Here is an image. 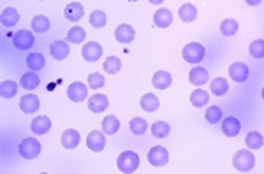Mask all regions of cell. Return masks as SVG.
Returning a JSON list of instances; mask_svg holds the SVG:
<instances>
[{
	"instance_id": "obj_6",
	"label": "cell",
	"mask_w": 264,
	"mask_h": 174,
	"mask_svg": "<svg viewBox=\"0 0 264 174\" xmlns=\"http://www.w3.org/2000/svg\"><path fill=\"white\" fill-rule=\"evenodd\" d=\"M34 34L30 30H18V32L13 35V44L18 50H30L34 46Z\"/></svg>"
},
{
	"instance_id": "obj_4",
	"label": "cell",
	"mask_w": 264,
	"mask_h": 174,
	"mask_svg": "<svg viewBox=\"0 0 264 174\" xmlns=\"http://www.w3.org/2000/svg\"><path fill=\"white\" fill-rule=\"evenodd\" d=\"M181 55H183V60L189 62V64H199L201 60L204 58V48L201 46L199 42H189L183 48Z\"/></svg>"
},
{
	"instance_id": "obj_26",
	"label": "cell",
	"mask_w": 264,
	"mask_h": 174,
	"mask_svg": "<svg viewBox=\"0 0 264 174\" xmlns=\"http://www.w3.org/2000/svg\"><path fill=\"white\" fill-rule=\"evenodd\" d=\"M46 65V58L41 53H32L27 56V67L30 70H41Z\"/></svg>"
},
{
	"instance_id": "obj_32",
	"label": "cell",
	"mask_w": 264,
	"mask_h": 174,
	"mask_svg": "<svg viewBox=\"0 0 264 174\" xmlns=\"http://www.w3.org/2000/svg\"><path fill=\"white\" fill-rule=\"evenodd\" d=\"M18 93V85L14 81H4L2 85H0V95L4 97V99H13L14 95Z\"/></svg>"
},
{
	"instance_id": "obj_5",
	"label": "cell",
	"mask_w": 264,
	"mask_h": 174,
	"mask_svg": "<svg viewBox=\"0 0 264 174\" xmlns=\"http://www.w3.org/2000/svg\"><path fill=\"white\" fill-rule=\"evenodd\" d=\"M148 162L153 167H164L169 162V151L164 146H153L148 151Z\"/></svg>"
},
{
	"instance_id": "obj_17",
	"label": "cell",
	"mask_w": 264,
	"mask_h": 174,
	"mask_svg": "<svg viewBox=\"0 0 264 174\" xmlns=\"http://www.w3.org/2000/svg\"><path fill=\"white\" fill-rule=\"evenodd\" d=\"M79 132L74 130V128H67L64 134H62V146L65 150H74L76 146L79 144Z\"/></svg>"
},
{
	"instance_id": "obj_35",
	"label": "cell",
	"mask_w": 264,
	"mask_h": 174,
	"mask_svg": "<svg viewBox=\"0 0 264 174\" xmlns=\"http://www.w3.org/2000/svg\"><path fill=\"white\" fill-rule=\"evenodd\" d=\"M238 28L240 27H238L236 19H224L222 23H220V32H222V35H227V37L236 35Z\"/></svg>"
},
{
	"instance_id": "obj_42",
	"label": "cell",
	"mask_w": 264,
	"mask_h": 174,
	"mask_svg": "<svg viewBox=\"0 0 264 174\" xmlns=\"http://www.w3.org/2000/svg\"><path fill=\"white\" fill-rule=\"evenodd\" d=\"M246 4L248 5H257V4H261V0H245Z\"/></svg>"
},
{
	"instance_id": "obj_18",
	"label": "cell",
	"mask_w": 264,
	"mask_h": 174,
	"mask_svg": "<svg viewBox=\"0 0 264 174\" xmlns=\"http://www.w3.org/2000/svg\"><path fill=\"white\" fill-rule=\"evenodd\" d=\"M50 53L55 60H64L69 55V44L65 41H55L50 44Z\"/></svg>"
},
{
	"instance_id": "obj_14",
	"label": "cell",
	"mask_w": 264,
	"mask_h": 174,
	"mask_svg": "<svg viewBox=\"0 0 264 174\" xmlns=\"http://www.w3.org/2000/svg\"><path fill=\"white\" fill-rule=\"evenodd\" d=\"M30 128H32V132L35 136H44V134L50 132L51 128V120L48 116H37V118L32 120V123H30Z\"/></svg>"
},
{
	"instance_id": "obj_13",
	"label": "cell",
	"mask_w": 264,
	"mask_h": 174,
	"mask_svg": "<svg viewBox=\"0 0 264 174\" xmlns=\"http://www.w3.org/2000/svg\"><path fill=\"white\" fill-rule=\"evenodd\" d=\"M222 132L227 138H236L238 134L241 132V123L240 120H236L234 116H229L222 122Z\"/></svg>"
},
{
	"instance_id": "obj_44",
	"label": "cell",
	"mask_w": 264,
	"mask_h": 174,
	"mask_svg": "<svg viewBox=\"0 0 264 174\" xmlns=\"http://www.w3.org/2000/svg\"><path fill=\"white\" fill-rule=\"evenodd\" d=\"M130 2H139V0H130Z\"/></svg>"
},
{
	"instance_id": "obj_33",
	"label": "cell",
	"mask_w": 264,
	"mask_h": 174,
	"mask_svg": "<svg viewBox=\"0 0 264 174\" xmlns=\"http://www.w3.org/2000/svg\"><path fill=\"white\" fill-rule=\"evenodd\" d=\"M169 130H171V127L166 123V122H155V123H152V136L157 139H164L169 134Z\"/></svg>"
},
{
	"instance_id": "obj_34",
	"label": "cell",
	"mask_w": 264,
	"mask_h": 174,
	"mask_svg": "<svg viewBox=\"0 0 264 174\" xmlns=\"http://www.w3.org/2000/svg\"><path fill=\"white\" fill-rule=\"evenodd\" d=\"M245 144L248 146V150H261L263 144H264V139L259 132H250L248 136H246Z\"/></svg>"
},
{
	"instance_id": "obj_37",
	"label": "cell",
	"mask_w": 264,
	"mask_h": 174,
	"mask_svg": "<svg viewBox=\"0 0 264 174\" xmlns=\"http://www.w3.org/2000/svg\"><path fill=\"white\" fill-rule=\"evenodd\" d=\"M222 109H220V107H218V105H210L208 107V111H206V113H204V118L208 120V123H218V122H220V120H222Z\"/></svg>"
},
{
	"instance_id": "obj_27",
	"label": "cell",
	"mask_w": 264,
	"mask_h": 174,
	"mask_svg": "<svg viewBox=\"0 0 264 174\" xmlns=\"http://www.w3.org/2000/svg\"><path fill=\"white\" fill-rule=\"evenodd\" d=\"M39 83H41V79H39V76L35 72H25L23 76H21L19 85H21L25 90H34V88L39 87Z\"/></svg>"
},
{
	"instance_id": "obj_12",
	"label": "cell",
	"mask_w": 264,
	"mask_h": 174,
	"mask_svg": "<svg viewBox=\"0 0 264 174\" xmlns=\"http://www.w3.org/2000/svg\"><path fill=\"white\" fill-rule=\"evenodd\" d=\"M87 146L90 148L92 151L99 153V151L104 150L106 146V138H104V134L99 132V130H93L87 136Z\"/></svg>"
},
{
	"instance_id": "obj_45",
	"label": "cell",
	"mask_w": 264,
	"mask_h": 174,
	"mask_svg": "<svg viewBox=\"0 0 264 174\" xmlns=\"http://www.w3.org/2000/svg\"><path fill=\"white\" fill-rule=\"evenodd\" d=\"M263 99H264V88H263Z\"/></svg>"
},
{
	"instance_id": "obj_7",
	"label": "cell",
	"mask_w": 264,
	"mask_h": 174,
	"mask_svg": "<svg viewBox=\"0 0 264 174\" xmlns=\"http://www.w3.org/2000/svg\"><path fill=\"white\" fill-rule=\"evenodd\" d=\"M67 97L72 102H81L88 97V87L83 85L81 81H74L72 85H69L67 88Z\"/></svg>"
},
{
	"instance_id": "obj_22",
	"label": "cell",
	"mask_w": 264,
	"mask_h": 174,
	"mask_svg": "<svg viewBox=\"0 0 264 174\" xmlns=\"http://www.w3.org/2000/svg\"><path fill=\"white\" fill-rule=\"evenodd\" d=\"M178 16H180L181 21L192 23V21L197 18V9H195V5L192 4H183L180 5V9H178Z\"/></svg>"
},
{
	"instance_id": "obj_2",
	"label": "cell",
	"mask_w": 264,
	"mask_h": 174,
	"mask_svg": "<svg viewBox=\"0 0 264 174\" xmlns=\"http://www.w3.org/2000/svg\"><path fill=\"white\" fill-rule=\"evenodd\" d=\"M116 165H118V171H122V173H125V174L134 173V171L139 167L138 153H134V151H123V153L118 157Z\"/></svg>"
},
{
	"instance_id": "obj_11",
	"label": "cell",
	"mask_w": 264,
	"mask_h": 174,
	"mask_svg": "<svg viewBox=\"0 0 264 174\" xmlns=\"http://www.w3.org/2000/svg\"><path fill=\"white\" fill-rule=\"evenodd\" d=\"M39 105H41V101H39L37 95H34V93H28V95L21 97V101H19V109L27 113V115H32L35 111L39 109Z\"/></svg>"
},
{
	"instance_id": "obj_28",
	"label": "cell",
	"mask_w": 264,
	"mask_h": 174,
	"mask_svg": "<svg viewBox=\"0 0 264 174\" xmlns=\"http://www.w3.org/2000/svg\"><path fill=\"white\" fill-rule=\"evenodd\" d=\"M50 19L46 18V16H42V14H39V16H34L32 19V30L37 34H44L50 30Z\"/></svg>"
},
{
	"instance_id": "obj_39",
	"label": "cell",
	"mask_w": 264,
	"mask_h": 174,
	"mask_svg": "<svg viewBox=\"0 0 264 174\" xmlns=\"http://www.w3.org/2000/svg\"><path fill=\"white\" fill-rule=\"evenodd\" d=\"M122 69V60L118 58V56H109V58H106V62H104V70L109 74H116L120 72Z\"/></svg>"
},
{
	"instance_id": "obj_1",
	"label": "cell",
	"mask_w": 264,
	"mask_h": 174,
	"mask_svg": "<svg viewBox=\"0 0 264 174\" xmlns=\"http://www.w3.org/2000/svg\"><path fill=\"white\" fill-rule=\"evenodd\" d=\"M232 165L236 167L240 173H248L254 169L255 165V157L252 155L250 150H238L232 157Z\"/></svg>"
},
{
	"instance_id": "obj_30",
	"label": "cell",
	"mask_w": 264,
	"mask_h": 174,
	"mask_svg": "<svg viewBox=\"0 0 264 174\" xmlns=\"http://www.w3.org/2000/svg\"><path fill=\"white\" fill-rule=\"evenodd\" d=\"M130 132L136 134V136H143L146 130H148V123H146V120L144 118H132L129 123Z\"/></svg>"
},
{
	"instance_id": "obj_20",
	"label": "cell",
	"mask_w": 264,
	"mask_h": 174,
	"mask_svg": "<svg viewBox=\"0 0 264 174\" xmlns=\"http://www.w3.org/2000/svg\"><path fill=\"white\" fill-rule=\"evenodd\" d=\"M153 87L158 88V90H166V88L171 87V83H173V78H171V74L166 72V70H158V72L153 74Z\"/></svg>"
},
{
	"instance_id": "obj_38",
	"label": "cell",
	"mask_w": 264,
	"mask_h": 174,
	"mask_svg": "<svg viewBox=\"0 0 264 174\" xmlns=\"http://www.w3.org/2000/svg\"><path fill=\"white\" fill-rule=\"evenodd\" d=\"M106 23H107V16L104 11H93L90 14V25L93 28H102Z\"/></svg>"
},
{
	"instance_id": "obj_40",
	"label": "cell",
	"mask_w": 264,
	"mask_h": 174,
	"mask_svg": "<svg viewBox=\"0 0 264 174\" xmlns=\"http://www.w3.org/2000/svg\"><path fill=\"white\" fill-rule=\"evenodd\" d=\"M248 51L254 58H264V39H257V41L252 42Z\"/></svg>"
},
{
	"instance_id": "obj_29",
	"label": "cell",
	"mask_w": 264,
	"mask_h": 174,
	"mask_svg": "<svg viewBox=\"0 0 264 174\" xmlns=\"http://www.w3.org/2000/svg\"><path fill=\"white\" fill-rule=\"evenodd\" d=\"M210 90H211V93L217 97H222L227 93V90H229V85H227V81L224 78H215L213 81H211V85H210Z\"/></svg>"
},
{
	"instance_id": "obj_10",
	"label": "cell",
	"mask_w": 264,
	"mask_h": 174,
	"mask_svg": "<svg viewBox=\"0 0 264 174\" xmlns=\"http://www.w3.org/2000/svg\"><path fill=\"white\" fill-rule=\"evenodd\" d=\"M115 37H116V41L122 42V44H129V42L134 41V37H136V30L130 25L127 23H122L116 27L115 30Z\"/></svg>"
},
{
	"instance_id": "obj_31",
	"label": "cell",
	"mask_w": 264,
	"mask_h": 174,
	"mask_svg": "<svg viewBox=\"0 0 264 174\" xmlns=\"http://www.w3.org/2000/svg\"><path fill=\"white\" fill-rule=\"evenodd\" d=\"M208 92H204V90H194L192 95H190V102H192L194 107H203V105L208 104Z\"/></svg>"
},
{
	"instance_id": "obj_41",
	"label": "cell",
	"mask_w": 264,
	"mask_h": 174,
	"mask_svg": "<svg viewBox=\"0 0 264 174\" xmlns=\"http://www.w3.org/2000/svg\"><path fill=\"white\" fill-rule=\"evenodd\" d=\"M104 76L99 72H92L90 76H88V87L93 88V90H97V88H102L104 87Z\"/></svg>"
},
{
	"instance_id": "obj_3",
	"label": "cell",
	"mask_w": 264,
	"mask_h": 174,
	"mask_svg": "<svg viewBox=\"0 0 264 174\" xmlns=\"http://www.w3.org/2000/svg\"><path fill=\"white\" fill-rule=\"evenodd\" d=\"M41 153V142L34 138H25L23 141L19 142V155L27 158V160H32Z\"/></svg>"
},
{
	"instance_id": "obj_21",
	"label": "cell",
	"mask_w": 264,
	"mask_h": 174,
	"mask_svg": "<svg viewBox=\"0 0 264 174\" xmlns=\"http://www.w3.org/2000/svg\"><path fill=\"white\" fill-rule=\"evenodd\" d=\"M153 23L157 25L158 28H167L173 23V14L169 9H158L157 13L153 14Z\"/></svg>"
},
{
	"instance_id": "obj_25",
	"label": "cell",
	"mask_w": 264,
	"mask_h": 174,
	"mask_svg": "<svg viewBox=\"0 0 264 174\" xmlns=\"http://www.w3.org/2000/svg\"><path fill=\"white\" fill-rule=\"evenodd\" d=\"M139 105L143 107L146 113H153V111L158 109V105H160V101H158L157 97L153 95V93H146V95L141 97V101H139Z\"/></svg>"
},
{
	"instance_id": "obj_8",
	"label": "cell",
	"mask_w": 264,
	"mask_h": 174,
	"mask_svg": "<svg viewBox=\"0 0 264 174\" xmlns=\"http://www.w3.org/2000/svg\"><path fill=\"white\" fill-rule=\"evenodd\" d=\"M229 76H231L232 81L236 83H245L250 76V70L246 67V64H241V62H236L229 67Z\"/></svg>"
},
{
	"instance_id": "obj_9",
	"label": "cell",
	"mask_w": 264,
	"mask_h": 174,
	"mask_svg": "<svg viewBox=\"0 0 264 174\" xmlns=\"http://www.w3.org/2000/svg\"><path fill=\"white\" fill-rule=\"evenodd\" d=\"M81 55H83V58L87 62H97L102 56V46L95 41L87 42L83 46V50H81Z\"/></svg>"
},
{
	"instance_id": "obj_23",
	"label": "cell",
	"mask_w": 264,
	"mask_h": 174,
	"mask_svg": "<svg viewBox=\"0 0 264 174\" xmlns=\"http://www.w3.org/2000/svg\"><path fill=\"white\" fill-rule=\"evenodd\" d=\"M0 21L4 27H14V25H18L19 21V14L18 11L14 9V7H7V9L2 11V16H0Z\"/></svg>"
},
{
	"instance_id": "obj_19",
	"label": "cell",
	"mask_w": 264,
	"mask_h": 174,
	"mask_svg": "<svg viewBox=\"0 0 264 174\" xmlns=\"http://www.w3.org/2000/svg\"><path fill=\"white\" fill-rule=\"evenodd\" d=\"M208 78H210L208 70L203 69V67H194L189 72V81L192 85H195V87H203L204 83H208Z\"/></svg>"
},
{
	"instance_id": "obj_43",
	"label": "cell",
	"mask_w": 264,
	"mask_h": 174,
	"mask_svg": "<svg viewBox=\"0 0 264 174\" xmlns=\"http://www.w3.org/2000/svg\"><path fill=\"white\" fill-rule=\"evenodd\" d=\"M148 2L150 4H162L164 0H148Z\"/></svg>"
},
{
	"instance_id": "obj_16",
	"label": "cell",
	"mask_w": 264,
	"mask_h": 174,
	"mask_svg": "<svg viewBox=\"0 0 264 174\" xmlns=\"http://www.w3.org/2000/svg\"><path fill=\"white\" fill-rule=\"evenodd\" d=\"M64 14H65V18L69 19V21H79V19L83 18L85 9H83V5L79 4V2H70V4L65 5Z\"/></svg>"
},
{
	"instance_id": "obj_24",
	"label": "cell",
	"mask_w": 264,
	"mask_h": 174,
	"mask_svg": "<svg viewBox=\"0 0 264 174\" xmlns=\"http://www.w3.org/2000/svg\"><path fill=\"white\" fill-rule=\"evenodd\" d=\"M102 130H104V134H107V136L116 134L120 130V120L113 115H107L106 118L102 120Z\"/></svg>"
},
{
	"instance_id": "obj_36",
	"label": "cell",
	"mask_w": 264,
	"mask_h": 174,
	"mask_svg": "<svg viewBox=\"0 0 264 174\" xmlns=\"http://www.w3.org/2000/svg\"><path fill=\"white\" fill-rule=\"evenodd\" d=\"M87 37V32H85L81 27H72L67 34V42H74V44H81Z\"/></svg>"
},
{
	"instance_id": "obj_15",
	"label": "cell",
	"mask_w": 264,
	"mask_h": 174,
	"mask_svg": "<svg viewBox=\"0 0 264 174\" xmlns=\"http://www.w3.org/2000/svg\"><path fill=\"white\" fill-rule=\"evenodd\" d=\"M107 105H109V101H107V97L102 95V93L90 97V101H88V109L92 111V113H104V111L107 109Z\"/></svg>"
}]
</instances>
